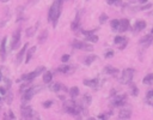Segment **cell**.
<instances>
[{"label":"cell","instance_id":"obj_8","mask_svg":"<svg viewBox=\"0 0 153 120\" xmlns=\"http://www.w3.org/2000/svg\"><path fill=\"white\" fill-rule=\"evenodd\" d=\"M114 42H115V44H116L120 49H123V48L127 46V43H128V38H127L126 36L117 35V36L114 38Z\"/></svg>","mask_w":153,"mask_h":120},{"label":"cell","instance_id":"obj_32","mask_svg":"<svg viewBox=\"0 0 153 120\" xmlns=\"http://www.w3.org/2000/svg\"><path fill=\"white\" fill-rule=\"evenodd\" d=\"M106 20H108V16H106L105 13L100 14V17H99V23H100V24H104Z\"/></svg>","mask_w":153,"mask_h":120},{"label":"cell","instance_id":"obj_2","mask_svg":"<svg viewBox=\"0 0 153 120\" xmlns=\"http://www.w3.org/2000/svg\"><path fill=\"white\" fill-rule=\"evenodd\" d=\"M41 90H42V86H41V85H35V86H30V88H27V89L24 91L23 96H22V101H23V102H27V101H30V100H31L36 94H38Z\"/></svg>","mask_w":153,"mask_h":120},{"label":"cell","instance_id":"obj_21","mask_svg":"<svg viewBox=\"0 0 153 120\" xmlns=\"http://www.w3.org/2000/svg\"><path fill=\"white\" fill-rule=\"evenodd\" d=\"M103 72H104L105 74H116V73H117V72H120V71H118L116 67L108 65V66H105V67L103 68Z\"/></svg>","mask_w":153,"mask_h":120},{"label":"cell","instance_id":"obj_7","mask_svg":"<svg viewBox=\"0 0 153 120\" xmlns=\"http://www.w3.org/2000/svg\"><path fill=\"white\" fill-rule=\"evenodd\" d=\"M20 32H22V30L18 29V30L13 34V36H12V42H11V49H16V48L19 47V44H20Z\"/></svg>","mask_w":153,"mask_h":120},{"label":"cell","instance_id":"obj_40","mask_svg":"<svg viewBox=\"0 0 153 120\" xmlns=\"http://www.w3.org/2000/svg\"><path fill=\"white\" fill-rule=\"evenodd\" d=\"M98 118H99V119H106V115H105V114H99Z\"/></svg>","mask_w":153,"mask_h":120},{"label":"cell","instance_id":"obj_39","mask_svg":"<svg viewBox=\"0 0 153 120\" xmlns=\"http://www.w3.org/2000/svg\"><path fill=\"white\" fill-rule=\"evenodd\" d=\"M6 88H2V86H0V95H6Z\"/></svg>","mask_w":153,"mask_h":120},{"label":"cell","instance_id":"obj_20","mask_svg":"<svg viewBox=\"0 0 153 120\" xmlns=\"http://www.w3.org/2000/svg\"><path fill=\"white\" fill-rule=\"evenodd\" d=\"M38 24H39V23H36L33 26H30V28H27V29H26V31H25V35H26L27 37H32V36L36 34V31H37Z\"/></svg>","mask_w":153,"mask_h":120},{"label":"cell","instance_id":"obj_10","mask_svg":"<svg viewBox=\"0 0 153 120\" xmlns=\"http://www.w3.org/2000/svg\"><path fill=\"white\" fill-rule=\"evenodd\" d=\"M20 115L24 119H30V118L33 116V110H32V108L30 106H24V107H22Z\"/></svg>","mask_w":153,"mask_h":120},{"label":"cell","instance_id":"obj_14","mask_svg":"<svg viewBox=\"0 0 153 120\" xmlns=\"http://www.w3.org/2000/svg\"><path fill=\"white\" fill-rule=\"evenodd\" d=\"M27 47H29V44H27V43H25V44H24V47H22V49H20V50H19V53L17 54V64H20V62L23 61V59H24V55H25V53H26Z\"/></svg>","mask_w":153,"mask_h":120},{"label":"cell","instance_id":"obj_41","mask_svg":"<svg viewBox=\"0 0 153 120\" xmlns=\"http://www.w3.org/2000/svg\"><path fill=\"white\" fill-rule=\"evenodd\" d=\"M38 1H39V0H30V1H29V4H33V5H35V4H36V2H38Z\"/></svg>","mask_w":153,"mask_h":120},{"label":"cell","instance_id":"obj_11","mask_svg":"<svg viewBox=\"0 0 153 120\" xmlns=\"http://www.w3.org/2000/svg\"><path fill=\"white\" fill-rule=\"evenodd\" d=\"M94 31H96V30H92V31L81 30V32H82V34L85 35V37H86V41H88V42H91V43H96V42L98 41V36L93 34Z\"/></svg>","mask_w":153,"mask_h":120},{"label":"cell","instance_id":"obj_13","mask_svg":"<svg viewBox=\"0 0 153 120\" xmlns=\"http://www.w3.org/2000/svg\"><path fill=\"white\" fill-rule=\"evenodd\" d=\"M145 28H146V22H145V20H136L135 24H134V29H133V31H134L135 34H137V32L142 31Z\"/></svg>","mask_w":153,"mask_h":120},{"label":"cell","instance_id":"obj_35","mask_svg":"<svg viewBox=\"0 0 153 120\" xmlns=\"http://www.w3.org/2000/svg\"><path fill=\"white\" fill-rule=\"evenodd\" d=\"M51 104H53V101H51V100H48L47 102H44V103H43V107H45V108H49Z\"/></svg>","mask_w":153,"mask_h":120},{"label":"cell","instance_id":"obj_28","mask_svg":"<svg viewBox=\"0 0 153 120\" xmlns=\"http://www.w3.org/2000/svg\"><path fill=\"white\" fill-rule=\"evenodd\" d=\"M68 92H69V95H71L72 97H75V96L79 95V88H78V86H73V88L69 89Z\"/></svg>","mask_w":153,"mask_h":120},{"label":"cell","instance_id":"obj_34","mask_svg":"<svg viewBox=\"0 0 153 120\" xmlns=\"http://www.w3.org/2000/svg\"><path fill=\"white\" fill-rule=\"evenodd\" d=\"M121 0H106V4L108 5H117Z\"/></svg>","mask_w":153,"mask_h":120},{"label":"cell","instance_id":"obj_38","mask_svg":"<svg viewBox=\"0 0 153 120\" xmlns=\"http://www.w3.org/2000/svg\"><path fill=\"white\" fill-rule=\"evenodd\" d=\"M146 97H147V98H151V97H153V89H152V90H149V91H147V94H146Z\"/></svg>","mask_w":153,"mask_h":120},{"label":"cell","instance_id":"obj_25","mask_svg":"<svg viewBox=\"0 0 153 120\" xmlns=\"http://www.w3.org/2000/svg\"><path fill=\"white\" fill-rule=\"evenodd\" d=\"M94 60H97V55H94V54H90V55H87L85 59H84V64L85 65H91Z\"/></svg>","mask_w":153,"mask_h":120},{"label":"cell","instance_id":"obj_45","mask_svg":"<svg viewBox=\"0 0 153 120\" xmlns=\"http://www.w3.org/2000/svg\"><path fill=\"white\" fill-rule=\"evenodd\" d=\"M151 34H153V29H152V31H151Z\"/></svg>","mask_w":153,"mask_h":120},{"label":"cell","instance_id":"obj_47","mask_svg":"<svg viewBox=\"0 0 153 120\" xmlns=\"http://www.w3.org/2000/svg\"><path fill=\"white\" fill-rule=\"evenodd\" d=\"M0 101H1V100H0Z\"/></svg>","mask_w":153,"mask_h":120},{"label":"cell","instance_id":"obj_46","mask_svg":"<svg viewBox=\"0 0 153 120\" xmlns=\"http://www.w3.org/2000/svg\"><path fill=\"white\" fill-rule=\"evenodd\" d=\"M0 78H1V77H0Z\"/></svg>","mask_w":153,"mask_h":120},{"label":"cell","instance_id":"obj_44","mask_svg":"<svg viewBox=\"0 0 153 120\" xmlns=\"http://www.w3.org/2000/svg\"><path fill=\"white\" fill-rule=\"evenodd\" d=\"M0 1H2V2H6V1H8V0H0Z\"/></svg>","mask_w":153,"mask_h":120},{"label":"cell","instance_id":"obj_1","mask_svg":"<svg viewBox=\"0 0 153 120\" xmlns=\"http://www.w3.org/2000/svg\"><path fill=\"white\" fill-rule=\"evenodd\" d=\"M62 1L63 0H54L49 12H48V20L53 24V26H56V23L59 20V17L61 14V8H62Z\"/></svg>","mask_w":153,"mask_h":120},{"label":"cell","instance_id":"obj_12","mask_svg":"<svg viewBox=\"0 0 153 120\" xmlns=\"http://www.w3.org/2000/svg\"><path fill=\"white\" fill-rule=\"evenodd\" d=\"M127 101V95L126 94H121V95H117L114 100H112V104L116 106V107H120V106H123Z\"/></svg>","mask_w":153,"mask_h":120},{"label":"cell","instance_id":"obj_18","mask_svg":"<svg viewBox=\"0 0 153 120\" xmlns=\"http://www.w3.org/2000/svg\"><path fill=\"white\" fill-rule=\"evenodd\" d=\"M50 90L51 91H54V92H57V91H60V90H67V88L65 86V85H62V84H60V83H57V82H55V83H53L51 85H50Z\"/></svg>","mask_w":153,"mask_h":120},{"label":"cell","instance_id":"obj_30","mask_svg":"<svg viewBox=\"0 0 153 120\" xmlns=\"http://www.w3.org/2000/svg\"><path fill=\"white\" fill-rule=\"evenodd\" d=\"M118 23H120V19H112V20H110V25H111V28H112L114 30L117 29Z\"/></svg>","mask_w":153,"mask_h":120},{"label":"cell","instance_id":"obj_22","mask_svg":"<svg viewBox=\"0 0 153 120\" xmlns=\"http://www.w3.org/2000/svg\"><path fill=\"white\" fill-rule=\"evenodd\" d=\"M35 50H36V47L33 46V47H31L30 49H26V58H25V64H29L30 62V60H31V58H32V55H33V53H35Z\"/></svg>","mask_w":153,"mask_h":120},{"label":"cell","instance_id":"obj_4","mask_svg":"<svg viewBox=\"0 0 153 120\" xmlns=\"http://www.w3.org/2000/svg\"><path fill=\"white\" fill-rule=\"evenodd\" d=\"M44 71H47V68H45L44 66H38L35 71H32V72H30V73H26V74H23L20 79H22V80H29V82H31V80L35 79L37 76L42 74Z\"/></svg>","mask_w":153,"mask_h":120},{"label":"cell","instance_id":"obj_43","mask_svg":"<svg viewBox=\"0 0 153 120\" xmlns=\"http://www.w3.org/2000/svg\"><path fill=\"white\" fill-rule=\"evenodd\" d=\"M147 0H139V2H146Z\"/></svg>","mask_w":153,"mask_h":120},{"label":"cell","instance_id":"obj_36","mask_svg":"<svg viewBox=\"0 0 153 120\" xmlns=\"http://www.w3.org/2000/svg\"><path fill=\"white\" fill-rule=\"evenodd\" d=\"M112 56H114V52L112 50H108L105 53V58H112Z\"/></svg>","mask_w":153,"mask_h":120},{"label":"cell","instance_id":"obj_48","mask_svg":"<svg viewBox=\"0 0 153 120\" xmlns=\"http://www.w3.org/2000/svg\"><path fill=\"white\" fill-rule=\"evenodd\" d=\"M87 1H88V0H87Z\"/></svg>","mask_w":153,"mask_h":120},{"label":"cell","instance_id":"obj_42","mask_svg":"<svg viewBox=\"0 0 153 120\" xmlns=\"http://www.w3.org/2000/svg\"><path fill=\"white\" fill-rule=\"evenodd\" d=\"M8 115H10V118H12V119H13V118H14V114H13V113H12V112H10V114H8Z\"/></svg>","mask_w":153,"mask_h":120},{"label":"cell","instance_id":"obj_16","mask_svg":"<svg viewBox=\"0 0 153 120\" xmlns=\"http://www.w3.org/2000/svg\"><path fill=\"white\" fill-rule=\"evenodd\" d=\"M131 116V110L129 108H124V109H121L118 112V118L120 119H129Z\"/></svg>","mask_w":153,"mask_h":120},{"label":"cell","instance_id":"obj_5","mask_svg":"<svg viewBox=\"0 0 153 120\" xmlns=\"http://www.w3.org/2000/svg\"><path fill=\"white\" fill-rule=\"evenodd\" d=\"M72 47L75 48V49H82V50H86V52H92L93 50V47L90 43H85V42L79 41V40L72 41Z\"/></svg>","mask_w":153,"mask_h":120},{"label":"cell","instance_id":"obj_37","mask_svg":"<svg viewBox=\"0 0 153 120\" xmlns=\"http://www.w3.org/2000/svg\"><path fill=\"white\" fill-rule=\"evenodd\" d=\"M68 60H69V55H63V56L61 58V61H62V62H67Z\"/></svg>","mask_w":153,"mask_h":120},{"label":"cell","instance_id":"obj_17","mask_svg":"<svg viewBox=\"0 0 153 120\" xmlns=\"http://www.w3.org/2000/svg\"><path fill=\"white\" fill-rule=\"evenodd\" d=\"M73 70H74V67H72L69 65H66V64L57 67V72H60V73H71Z\"/></svg>","mask_w":153,"mask_h":120},{"label":"cell","instance_id":"obj_24","mask_svg":"<svg viewBox=\"0 0 153 120\" xmlns=\"http://www.w3.org/2000/svg\"><path fill=\"white\" fill-rule=\"evenodd\" d=\"M84 84L86 86H91V88H94L98 85V79L97 78H93V79H84Z\"/></svg>","mask_w":153,"mask_h":120},{"label":"cell","instance_id":"obj_15","mask_svg":"<svg viewBox=\"0 0 153 120\" xmlns=\"http://www.w3.org/2000/svg\"><path fill=\"white\" fill-rule=\"evenodd\" d=\"M80 17H81V11H78L76 12V16H75V19L72 22V24H71V28H72V30H76L78 28H79V25H80Z\"/></svg>","mask_w":153,"mask_h":120},{"label":"cell","instance_id":"obj_29","mask_svg":"<svg viewBox=\"0 0 153 120\" xmlns=\"http://www.w3.org/2000/svg\"><path fill=\"white\" fill-rule=\"evenodd\" d=\"M82 101H84L85 104H90L91 101H92V98H91V96H90L88 94H85V95L82 96Z\"/></svg>","mask_w":153,"mask_h":120},{"label":"cell","instance_id":"obj_33","mask_svg":"<svg viewBox=\"0 0 153 120\" xmlns=\"http://www.w3.org/2000/svg\"><path fill=\"white\" fill-rule=\"evenodd\" d=\"M5 96H7V97H6V102H7V103H11V102H12V94H11V92H6Z\"/></svg>","mask_w":153,"mask_h":120},{"label":"cell","instance_id":"obj_27","mask_svg":"<svg viewBox=\"0 0 153 120\" xmlns=\"http://www.w3.org/2000/svg\"><path fill=\"white\" fill-rule=\"evenodd\" d=\"M142 83L143 84H153V73H148V74H146L145 77H143V79H142Z\"/></svg>","mask_w":153,"mask_h":120},{"label":"cell","instance_id":"obj_6","mask_svg":"<svg viewBox=\"0 0 153 120\" xmlns=\"http://www.w3.org/2000/svg\"><path fill=\"white\" fill-rule=\"evenodd\" d=\"M139 44H140L141 47H143V48H147V47H149L151 44H153V34L145 35L142 38H140Z\"/></svg>","mask_w":153,"mask_h":120},{"label":"cell","instance_id":"obj_19","mask_svg":"<svg viewBox=\"0 0 153 120\" xmlns=\"http://www.w3.org/2000/svg\"><path fill=\"white\" fill-rule=\"evenodd\" d=\"M6 40L7 38L4 37L2 41H1V43H0V56H1L2 60L6 58Z\"/></svg>","mask_w":153,"mask_h":120},{"label":"cell","instance_id":"obj_23","mask_svg":"<svg viewBox=\"0 0 153 120\" xmlns=\"http://www.w3.org/2000/svg\"><path fill=\"white\" fill-rule=\"evenodd\" d=\"M53 80V73L50 71H44V74H43V83L45 84H49L51 83Z\"/></svg>","mask_w":153,"mask_h":120},{"label":"cell","instance_id":"obj_31","mask_svg":"<svg viewBox=\"0 0 153 120\" xmlns=\"http://www.w3.org/2000/svg\"><path fill=\"white\" fill-rule=\"evenodd\" d=\"M130 85H131V89H130V94H131L133 96H136V95L139 94V90H137V88H136L134 84H131V83H130Z\"/></svg>","mask_w":153,"mask_h":120},{"label":"cell","instance_id":"obj_9","mask_svg":"<svg viewBox=\"0 0 153 120\" xmlns=\"http://www.w3.org/2000/svg\"><path fill=\"white\" fill-rule=\"evenodd\" d=\"M128 29H129V20H128L127 18L120 19V23H118V26H117L116 31H117V32H120V34H122V32L127 31Z\"/></svg>","mask_w":153,"mask_h":120},{"label":"cell","instance_id":"obj_26","mask_svg":"<svg viewBox=\"0 0 153 120\" xmlns=\"http://www.w3.org/2000/svg\"><path fill=\"white\" fill-rule=\"evenodd\" d=\"M48 38V30H43L38 36V43H44Z\"/></svg>","mask_w":153,"mask_h":120},{"label":"cell","instance_id":"obj_3","mask_svg":"<svg viewBox=\"0 0 153 120\" xmlns=\"http://www.w3.org/2000/svg\"><path fill=\"white\" fill-rule=\"evenodd\" d=\"M134 72H135L134 68H124L122 71L121 78H120L121 84H130L133 80V77H134Z\"/></svg>","mask_w":153,"mask_h":120}]
</instances>
